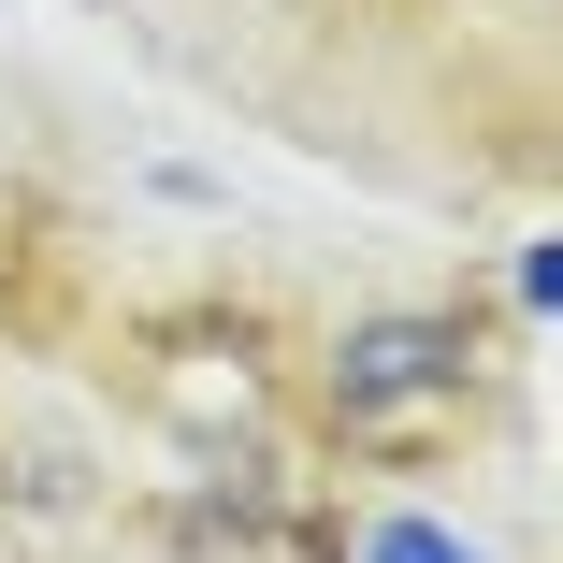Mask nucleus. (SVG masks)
<instances>
[{"label":"nucleus","mask_w":563,"mask_h":563,"mask_svg":"<svg viewBox=\"0 0 563 563\" xmlns=\"http://www.w3.org/2000/svg\"><path fill=\"white\" fill-rule=\"evenodd\" d=\"M463 362H477L463 318H347L332 332V405H347V433H390L463 390Z\"/></svg>","instance_id":"f257e3e1"},{"label":"nucleus","mask_w":563,"mask_h":563,"mask_svg":"<svg viewBox=\"0 0 563 563\" xmlns=\"http://www.w3.org/2000/svg\"><path fill=\"white\" fill-rule=\"evenodd\" d=\"M362 563H492V549H477V534H448V520H376Z\"/></svg>","instance_id":"f03ea898"}]
</instances>
